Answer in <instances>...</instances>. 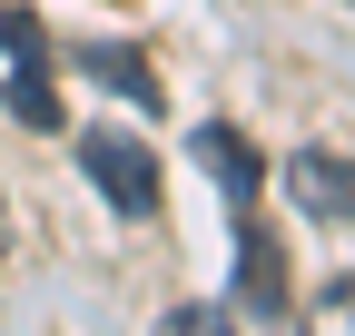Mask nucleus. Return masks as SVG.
I'll use <instances>...</instances> for the list:
<instances>
[{
    "label": "nucleus",
    "instance_id": "1",
    "mask_svg": "<svg viewBox=\"0 0 355 336\" xmlns=\"http://www.w3.org/2000/svg\"><path fill=\"white\" fill-rule=\"evenodd\" d=\"M79 168H89V188H99L119 218H158V158L128 129H89L79 139Z\"/></svg>",
    "mask_w": 355,
    "mask_h": 336
},
{
    "label": "nucleus",
    "instance_id": "2",
    "mask_svg": "<svg viewBox=\"0 0 355 336\" xmlns=\"http://www.w3.org/2000/svg\"><path fill=\"white\" fill-rule=\"evenodd\" d=\"M237 317H286V247L257 228V208H237Z\"/></svg>",
    "mask_w": 355,
    "mask_h": 336
},
{
    "label": "nucleus",
    "instance_id": "3",
    "mask_svg": "<svg viewBox=\"0 0 355 336\" xmlns=\"http://www.w3.org/2000/svg\"><path fill=\"white\" fill-rule=\"evenodd\" d=\"M286 198L306 208V218H345V208H355V168L336 149H296L286 158Z\"/></svg>",
    "mask_w": 355,
    "mask_h": 336
},
{
    "label": "nucleus",
    "instance_id": "4",
    "mask_svg": "<svg viewBox=\"0 0 355 336\" xmlns=\"http://www.w3.org/2000/svg\"><path fill=\"white\" fill-rule=\"evenodd\" d=\"M188 158H198V168H207V178L227 188L237 208H257V188H266V168H257V149H247L237 129H198V139H188Z\"/></svg>",
    "mask_w": 355,
    "mask_h": 336
},
{
    "label": "nucleus",
    "instance_id": "5",
    "mask_svg": "<svg viewBox=\"0 0 355 336\" xmlns=\"http://www.w3.org/2000/svg\"><path fill=\"white\" fill-rule=\"evenodd\" d=\"M79 69L99 79V90H119V99L158 109V79H148V60H139V50H109V40H89V50H79Z\"/></svg>",
    "mask_w": 355,
    "mask_h": 336
},
{
    "label": "nucleus",
    "instance_id": "6",
    "mask_svg": "<svg viewBox=\"0 0 355 336\" xmlns=\"http://www.w3.org/2000/svg\"><path fill=\"white\" fill-rule=\"evenodd\" d=\"M0 50H10V69H50V30L10 0V10H0Z\"/></svg>",
    "mask_w": 355,
    "mask_h": 336
},
{
    "label": "nucleus",
    "instance_id": "7",
    "mask_svg": "<svg viewBox=\"0 0 355 336\" xmlns=\"http://www.w3.org/2000/svg\"><path fill=\"white\" fill-rule=\"evenodd\" d=\"M306 336H355V277H326L316 307H306Z\"/></svg>",
    "mask_w": 355,
    "mask_h": 336
},
{
    "label": "nucleus",
    "instance_id": "8",
    "mask_svg": "<svg viewBox=\"0 0 355 336\" xmlns=\"http://www.w3.org/2000/svg\"><path fill=\"white\" fill-rule=\"evenodd\" d=\"M10 109L30 129H60V99H50V69H10Z\"/></svg>",
    "mask_w": 355,
    "mask_h": 336
},
{
    "label": "nucleus",
    "instance_id": "9",
    "mask_svg": "<svg viewBox=\"0 0 355 336\" xmlns=\"http://www.w3.org/2000/svg\"><path fill=\"white\" fill-rule=\"evenodd\" d=\"M158 336H237V317H227V307H168Z\"/></svg>",
    "mask_w": 355,
    "mask_h": 336
},
{
    "label": "nucleus",
    "instance_id": "10",
    "mask_svg": "<svg viewBox=\"0 0 355 336\" xmlns=\"http://www.w3.org/2000/svg\"><path fill=\"white\" fill-rule=\"evenodd\" d=\"M0 258H10V198H0Z\"/></svg>",
    "mask_w": 355,
    "mask_h": 336
}]
</instances>
